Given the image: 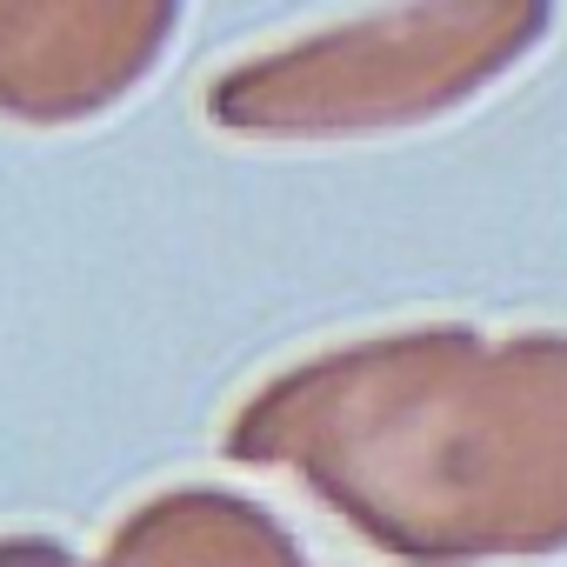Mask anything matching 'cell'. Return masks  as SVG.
Instances as JSON below:
<instances>
[{
    "mask_svg": "<svg viewBox=\"0 0 567 567\" xmlns=\"http://www.w3.org/2000/svg\"><path fill=\"white\" fill-rule=\"evenodd\" d=\"M227 454L408 567L567 554V334L441 321L295 361L240 401Z\"/></svg>",
    "mask_w": 567,
    "mask_h": 567,
    "instance_id": "obj_1",
    "label": "cell"
},
{
    "mask_svg": "<svg viewBox=\"0 0 567 567\" xmlns=\"http://www.w3.org/2000/svg\"><path fill=\"white\" fill-rule=\"evenodd\" d=\"M547 28L554 14L527 0H441V8L361 14L227 68L207 87V121L260 141L421 127L514 74Z\"/></svg>",
    "mask_w": 567,
    "mask_h": 567,
    "instance_id": "obj_2",
    "label": "cell"
},
{
    "mask_svg": "<svg viewBox=\"0 0 567 567\" xmlns=\"http://www.w3.org/2000/svg\"><path fill=\"white\" fill-rule=\"evenodd\" d=\"M167 0H0V114L74 127L147 81L174 34Z\"/></svg>",
    "mask_w": 567,
    "mask_h": 567,
    "instance_id": "obj_3",
    "label": "cell"
},
{
    "mask_svg": "<svg viewBox=\"0 0 567 567\" xmlns=\"http://www.w3.org/2000/svg\"><path fill=\"white\" fill-rule=\"evenodd\" d=\"M101 567H315L260 501L227 487H174L141 501Z\"/></svg>",
    "mask_w": 567,
    "mask_h": 567,
    "instance_id": "obj_4",
    "label": "cell"
},
{
    "mask_svg": "<svg viewBox=\"0 0 567 567\" xmlns=\"http://www.w3.org/2000/svg\"><path fill=\"white\" fill-rule=\"evenodd\" d=\"M0 567H87V560L48 534H8L0 540Z\"/></svg>",
    "mask_w": 567,
    "mask_h": 567,
    "instance_id": "obj_5",
    "label": "cell"
}]
</instances>
